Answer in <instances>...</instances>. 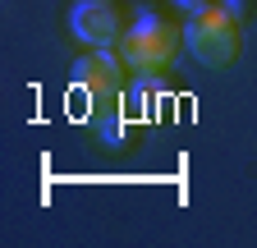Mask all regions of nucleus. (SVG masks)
I'll use <instances>...</instances> for the list:
<instances>
[{
    "instance_id": "obj_1",
    "label": "nucleus",
    "mask_w": 257,
    "mask_h": 248,
    "mask_svg": "<svg viewBox=\"0 0 257 248\" xmlns=\"http://www.w3.org/2000/svg\"><path fill=\"white\" fill-rule=\"evenodd\" d=\"M184 42H188V55L198 60V65H207V69H230L234 60H239V51H243V28L230 14V5L211 0V5H202V10L188 14Z\"/></svg>"
},
{
    "instance_id": "obj_4",
    "label": "nucleus",
    "mask_w": 257,
    "mask_h": 248,
    "mask_svg": "<svg viewBox=\"0 0 257 248\" xmlns=\"http://www.w3.org/2000/svg\"><path fill=\"white\" fill-rule=\"evenodd\" d=\"M69 83L83 87L87 97H115V92L124 87V60L110 55V46H92L87 55L74 60L69 69Z\"/></svg>"
},
{
    "instance_id": "obj_3",
    "label": "nucleus",
    "mask_w": 257,
    "mask_h": 248,
    "mask_svg": "<svg viewBox=\"0 0 257 248\" xmlns=\"http://www.w3.org/2000/svg\"><path fill=\"white\" fill-rule=\"evenodd\" d=\"M69 33L83 46H119V37L128 33V23H124L115 0H78V5L69 10Z\"/></svg>"
},
{
    "instance_id": "obj_5",
    "label": "nucleus",
    "mask_w": 257,
    "mask_h": 248,
    "mask_svg": "<svg viewBox=\"0 0 257 248\" xmlns=\"http://www.w3.org/2000/svg\"><path fill=\"white\" fill-rule=\"evenodd\" d=\"M175 5H179L184 14H193V10H202V5H211V0H175Z\"/></svg>"
},
{
    "instance_id": "obj_2",
    "label": "nucleus",
    "mask_w": 257,
    "mask_h": 248,
    "mask_svg": "<svg viewBox=\"0 0 257 248\" xmlns=\"http://www.w3.org/2000/svg\"><path fill=\"white\" fill-rule=\"evenodd\" d=\"M179 42H184V28L170 23V19H156V14H143L128 23V33L119 37V60L134 74H161L175 65L179 55Z\"/></svg>"
}]
</instances>
